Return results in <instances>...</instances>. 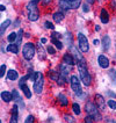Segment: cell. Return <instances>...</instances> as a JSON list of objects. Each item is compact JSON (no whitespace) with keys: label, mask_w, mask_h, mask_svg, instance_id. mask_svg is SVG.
Wrapping results in <instances>:
<instances>
[{"label":"cell","mask_w":116,"mask_h":123,"mask_svg":"<svg viewBox=\"0 0 116 123\" xmlns=\"http://www.w3.org/2000/svg\"><path fill=\"white\" fill-rule=\"evenodd\" d=\"M78 68H79V73H80V78H81V81L84 82L85 86H89L91 81H92V77L88 73V70H87V65H86V62L85 59L78 62Z\"/></svg>","instance_id":"1"},{"label":"cell","mask_w":116,"mask_h":123,"mask_svg":"<svg viewBox=\"0 0 116 123\" xmlns=\"http://www.w3.org/2000/svg\"><path fill=\"white\" fill-rule=\"evenodd\" d=\"M40 0H31L27 6L28 9V19L30 21H37L40 18V13L37 9V2Z\"/></svg>","instance_id":"2"},{"label":"cell","mask_w":116,"mask_h":123,"mask_svg":"<svg viewBox=\"0 0 116 123\" xmlns=\"http://www.w3.org/2000/svg\"><path fill=\"white\" fill-rule=\"evenodd\" d=\"M22 55H23V58L27 59V61H30L33 59V57L35 56V47L33 43H26L24 47L22 49Z\"/></svg>","instance_id":"3"},{"label":"cell","mask_w":116,"mask_h":123,"mask_svg":"<svg viewBox=\"0 0 116 123\" xmlns=\"http://www.w3.org/2000/svg\"><path fill=\"white\" fill-rule=\"evenodd\" d=\"M44 86V77L41 72H36V78L34 80V91L36 94H40Z\"/></svg>","instance_id":"4"},{"label":"cell","mask_w":116,"mask_h":123,"mask_svg":"<svg viewBox=\"0 0 116 123\" xmlns=\"http://www.w3.org/2000/svg\"><path fill=\"white\" fill-rule=\"evenodd\" d=\"M70 81H71V87H72V89H73V92L75 94L77 95H82L81 85H80V80L78 79V77L77 75H72Z\"/></svg>","instance_id":"5"},{"label":"cell","mask_w":116,"mask_h":123,"mask_svg":"<svg viewBox=\"0 0 116 123\" xmlns=\"http://www.w3.org/2000/svg\"><path fill=\"white\" fill-rule=\"evenodd\" d=\"M78 42H79L80 51H81V52H87L89 49L88 41H87V37L82 34V33H79V34H78Z\"/></svg>","instance_id":"6"},{"label":"cell","mask_w":116,"mask_h":123,"mask_svg":"<svg viewBox=\"0 0 116 123\" xmlns=\"http://www.w3.org/2000/svg\"><path fill=\"white\" fill-rule=\"evenodd\" d=\"M85 108H86V113L91 115V116L95 117V118H99L100 115H99V111H98V108H96V106L94 105L93 102H87L86 103V106H85Z\"/></svg>","instance_id":"7"},{"label":"cell","mask_w":116,"mask_h":123,"mask_svg":"<svg viewBox=\"0 0 116 123\" xmlns=\"http://www.w3.org/2000/svg\"><path fill=\"white\" fill-rule=\"evenodd\" d=\"M98 63H99V65H100L102 68H107L109 66V61H108V58L103 55H100L98 57Z\"/></svg>","instance_id":"8"},{"label":"cell","mask_w":116,"mask_h":123,"mask_svg":"<svg viewBox=\"0 0 116 123\" xmlns=\"http://www.w3.org/2000/svg\"><path fill=\"white\" fill-rule=\"evenodd\" d=\"M95 102H96V105H98V108H99V109H101V110L104 109L106 102H104V99L102 98V95L96 94L95 95Z\"/></svg>","instance_id":"9"},{"label":"cell","mask_w":116,"mask_h":123,"mask_svg":"<svg viewBox=\"0 0 116 123\" xmlns=\"http://www.w3.org/2000/svg\"><path fill=\"white\" fill-rule=\"evenodd\" d=\"M18 106L14 105L12 108V118H11V123H18Z\"/></svg>","instance_id":"10"},{"label":"cell","mask_w":116,"mask_h":123,"mask_svg":"<svg viewBox=\"0 0 116 123\" xmlns=\"http://www.w3.org/2000/svg\"><path fill=\"white\" fill-rule=\"evenodd\" d=\"M63 61H64V63H65V64H67V65H73L74 63H77V62H75V59L72 57V55H70V54H67V55L64 56Z\"/></svg>","instance_id":"11"},{"label":"cell","mask_w":116,"mask_h":123,"mask_svg":"<svg viewBox=\"0 0 116 123\" xmlns=\"http://www.w3.org/2000/svg\"><path fill=\"white\" fill-rule=\"evenodd\" d=\"M1 99L5 102H9V101L13 100V94L9 93V92H1Z\"/></svg>","instance_id":"12"},{"label":"cell","mask_w":116,"mask_h":123,"mask_svg":"<svg viewBox=\"0 0 116 123\" xmlns=\"http://www.w3.org/2000/svg\"><path fill=\"white\" fill-rule=\"evenodd\" d=\"M7 79L11 80V81H14L18 79V72L15 70H9L8 73H7Z\"/></svg>","instance_id":"13"},{"label":"cell","mask_w":116,"mask_h":123,"mask_svg":"<svg viewBox=\"0 0 116 123\" xmlns=\"http://www.w3.org/2000/svg\"><path fill=\"white\" fill-rule=\"evenodd\" d=\"M7 51H8V52H13V54H18L19 45H18L16 43H12V44H9V45L7 47Z\"/></svg>","instance_id":"14"},{"label":"cell","mask_w":116,"mask_h":123,"mask_svg":"<svg viewBox=\"0 0 116 123\" xmlns=\"http://www.w3.org/2000/svg\"><path fill=\"white\" fill-rule=\"evenodd\" d=\"M68 1V5H70V8H78V7L81 5V0H67Z\"/></svg>","instance_id":"15"},{"label":"cell","mask_w":116,"mask_h":123,"mask_svg":"<svg viewBox=\"0 0 116 123\" xmlns=\"http://www.w3.org/2000/svg\"><path fill=\"white\" fill-rule=\"evenodd\" d=\"M100 19L102 21V23H108V21H109V15H108V13H107L106 9H102V11H101V16H100Z\"/></svg>","instance_id":"16"},{"label":"cell","mask_w":116,"mask_h":123,"mask_svg":"<svg viewBox=\"0 0 116 123\" xmlns=\"http://www.w3.org/2000/svg\"><path fill=\"white\" fill-rule=\"evenodd\" d=\"M71 50H72V52H73V55H74V59H75V62L78 63V62H80V61H82L84 58H82V56H81V54L80 52H78V50L75 48H71Z\"/></svg>","instance_id":"17"},{"label":"cell","mask_w":116,"mask_h":123,"mask_svg":"<svg viewBox=\"0 0 116 123\" xmlns=\"http://www.w3.org/2000/svg\"><path fill=\"white\" fill-rule=\"evenodd\" d=\"M21 89L23 91V93H24L26 98H28V99L31 98V92H30V89H29V87H28L27 85H22V86H21Z\"/></svg>","instance_id":"18"},{"label":"cell","mask_w":116,"mask_h":123,"mask_svg":"<svg viewBox=\"0 0 116 123\" xmlns=\"http://www.w3.org/2000/svg\"><path fill=\"white\" fill-rule=\"evenodd\" d=\"M54 20H55L56 23H59L64 20V14L63 13H55L54 14Z\"/></svg>","instance_id":"19"},{"label":"cell","mask_w":116,"mask_h":123,"mask_svg":"<svg viewBox=\"0 0 116 123\" xmlns=\"http://www.w3.org/2000/svg\"><path fill=\"white\" fill-rule=\"evenodd\" d=\"M102 44H103V48L104 50H108L109 49V45H110V38L108 36H104L102 38Z\"/></svg>","instance_id":"20"},{"label":"cell","mask_w":116,"mask_h":123,"mask_svg":"<svg viewBox=\"0 0 116 123\" xmlns=\"http://www.w3.org/2000/svg\"><path fill=\"white\" fill-rule=\"evenodd\" d=\"M59 6H61V9H65V11L70 9V5H68L67 0H61V1H59Z\"/></svg>","instance_id":"21"},{"label":"cell","mask_w":116,"mask_h":123,"mask_svg":"<svg viewBox=\"0 0 116 123\" xmlns=\"http://www.w3.org/2000/svg\"><path fill=\"white\" fill-rule=\"evenodd\" d=\"M58 100H59V102L61 103V106H66L68 103L67 99H66V96L64 95V94H59V95H58Z\"/></svg>","instance_id":"22"},{"label":"cell","mask_w":116,"mask_h":123,"mask_svg":"<svg viewBox=\"0 0 116 123\" xmlns=\"http://www.w3.org/2000/svg\"><path fill=\"white\" fill-rule=\"evenodd\" d=\"M12 22H11V20H6L2 25H1V30H0V33H1V35L5 33V30H6V28L7 27H9V25H11Z\"/></svg>","instance_id":"23"},{"label":"cell","mask_w":116,"mask_h":123,"mask_svg":"<svg viewBox=\"0 0 116 123\" xmlns=\"http://www.w3.org/2000/svg\"><path fill=\"white\" fill-rule=\"evenodd\" d=\"M16 38H18V34L16 33H11V34L8 35V37H7V40L11 42V43H13Z\"/></svg>","instance_id":"24"},{"label":"cell","mask_w":116,"mask_h":123,"mask_svg":"<svg viewBox=\"0 0 116 123\" xmlns=\"http://www.w3.org/2000/svg\"><path fill=\"white\" fill-rule=\"evenodd\" d=\"M72 110H73V113H74L75 115H79V114H80V107H79V105H78V103H73Z\"/></svg>","instance_id":"25"},{"label":"cell","mask_w":116,"mask_h":123,"mask_svg":"<svg viewBox=\"0 0 116 123\" xmlns=\"http://www.w3.org/2000/svg\"><path fill=\"white\" fill-rule=\"evenodd\" d=\"M52 42H54V44L57 47V49H59V50L63 49V44H61V42L59 41V40H57V38H52Z\"/></svg>","instance_id":"26"},{"label":"cell","mask_w":116,"mask_h":123,"mask_svg":"<svg viewBox=\"0 0 116 123\" xmlns=\"http://www.w3.org/2000/svg\"><path fill=\"white\" fill-rule=\"evenodd\" d=\"M12 94H13V99H14V100H16L18 102H21V98H20V95H19V93H18V91H16V89H14Z\"/></svg>","instance_id":"27"},{"label":"cell","mask_w":116,"mask_h":123,"mask_svg":"<svg viewBox=\"0 0 116 123\" xmlns=\"http://www.w3.org/2000/svg\"><path fill=\"white\" fill-rule=\"evenodd\" d=\"M107 105L109 106V108L116 110V101H114V100H109V101L107 102Z\"/></svg>","instance_id":"28"},{"label":"cell","mask_w":116,"mask_h":123,"mask_svg":"<svg viewBox=\"0 0 116 123\" xmlns=\"http://www.w3.org/2000/svg\"><path fill=\"white\" fill-rule=\"evenodd\" d=\"M24 123H34V116H33V115H28V117L26 118Z\"/></svg>","instance_id":"29"},{"label":"cell","mask_w":116,"mask_h":123,"mask_svg":"<svg viewBox=\"0 0 116 123\" xmlns=\"http://www.w3.org/2000/svg\"><path fill=\"white\" fill-rule=\"evenodd\" d=\"M50 78H51L52 80H58V79H59V77H58V74H57V73L55 74V72H54V71H52V72L50 73Z\"/></svg>","instance_id":"30"},{"label":"cell","mask_w":116,"mask_h":123,"mask_svg":"<svg viewBox=\"0 0 116 123\" xmlns=\"http://www.w3.org/2000/svg\"><path fill=\"white\" fill-rule=\"evenodd\" d=\"M5 72H6V65H1V70H0V77L1 78L5 75Z\"/></svg>","instance_id":"31"},{"label":"cell","mask_w":116,"mask_h":123,"mask_svg":"<svg viewBox=\"0 0 116 123\" xmlns=\"http://www.w3.org/2000/svg\"><path fill=\"white\" fill-rule=\"evenodd\" d=\"M44 26H45V27L47 28H49V29H54V25H52V23H51V22H49V21H47V22H45V23H44Z\"/></svg>","instance_id":"32"},{"label":"cell","mask_w":116,"mask_h":123,"mask_svg":"<svg viewBox=\"0 0 116 123\" xmlns=\"http://www.w3.org/2000/svg\"><path fill=\"white\" fill-rule=\"evenodd\" d=\"M109 75H110V77H113V78H114V82L116 84V72L114 71V70H111V71L109 72Z\"/></svg>","instance_id":"33"},{"label":"cell","mask_w":116,"mask_h":123,"mask_svg":"<svg viewBox=\"0 0 116 123\" xmlns=\"http://www.w3.org/2000/svg\"><path fill=\"white\" fill-rule=\"evenodd\" d=\"M47 50H48V52H49V54H51V55H54V54L56 52V51H55V49L52 48V47H50V45H49L48 48H47Z\"/></svg>","instance_id":"34"},{"label":"cell","mask_w":116,"mask_h":123,"mask_svg":"<svg viewBox=\"0 0 116 123\" xmlns=\"http://www.w3.org/2000/svg\"><path fill=\"white\" fill-rule=\"evenodd\" d=\"M93 121H94V118H93V116H91V115H88V116L86 117V123H93Z\"/></svg>","instance_id":"35"},{"label":"cell","mask_w":116,"mask_h":123,"mask_svg":"<svg viewBox=\"0 0 116 123\" xmlns=\"http://www.w3.org/2000/svg\"><path fill=\"white\" fill-rule=\"evenodd\" d=\"M28 77H23V78H21L20 80V87L22 86V85H24V81H26V79H27Z\"/></svg>","instance_id":"36"},{"label":"cell","mask_w":116,"mask_h":123,"mask_svg":"<svg viewBox=\"0 0 116 123\" xmlns=\"http://www.w3.org/2000/svg\"><path fill=\"white\" fill-rule=\"evenodd\" d=\"M82 9H84V12H89V7H88V5H84Z\"/></svg>","instance_id":"37"},{"label":"cell","mask_w":116,"mask_h":123,"mask_svg":"<svg viewBox=\"0 0 116 123\" xmlns=\"http://www.w3.org/2000/svg\"><path fill=\"white\" fill-rule=\"evenodd\" d=\"M41 42H42V43H43V44H45V43H47V38H42V40H41Z\"/></svg>","instance_id":"38"},{"label":"cell","mask_w":116,"mask_h":123,"mask_svg":"<svg viewBox=\"0 0 116 123\" xmlns=\"http://www.w3.org/2000/svg\"><path fill=\"white\" fill-rule=\"evenodd\" d=\"M100 42H99V40H94V45H98Z\"/></svg>","instance_id":"39"},{"label":"cell","mask_w":116,"mask_h":123,"mask_svg":"<svg viewBox=\"0 0 116 123\" xmlns=\"http://www.w3.org/2000/svg\"><path fill=\"white\" fill-rule=\"evenodd\" d=\"M94 1H95V0H87V2H88V4H93Z\"/></svg>","instance_id":"40"},{"label":"cell","mask_w":116,"mask_h":123,"mask_svg":"<svg viewBox=\"0 0 116 123\" xmlns=\"http://www.w3.org/2000/svg\"><path fill=\"white\" fill-rule=\"evenodd\" d=\"M95 30H96V31H99V30H100V27H99V26H96V27H95Z\"/></svg>","instance_id":"41"},{"label":"cell","mask_w":116,"mask_h":123,"mask_svg":"<svg viewBox=\"0 0 116 123\" xmlns=\"http://www.w3.org/2000/svg\"><path fill=\"white\" fill-rule=\"evenodd\" d=\"M0 9H1V11H5V6H2V5H1V7H0Z\"/></svg>","instance_id":"42"},{"label":"cell","mask_w":116,"mask_h":123,"mask_svg":"<svg viewBox=\"0 0 116 123\" xmlns=\"http://www.w3.org/2000/svg\"><path fill=\"white\" fill-rule=\"evenodd\" d=\"M108 123H116V122H115V121H110V120H109V121H108Z\"/></svg>","instance_id":"43"}]
</instances>
